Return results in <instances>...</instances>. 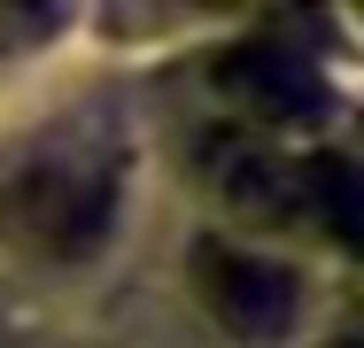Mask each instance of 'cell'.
<instances>
[{"instance_id": "6da1fadb", "label": "cell", "mask_w": 364, "mask_h": 348, "mask_svg": "<svg viewBox=\"0 0 364 348\" xmlns=\"http://www.w3.org/2000/svg\"><path fill=\"white\" fill-rule=\"evenodd\" d=\"M109 217H117V178L93 163H39V170L8 178V194H0V232L23 256H85V248H101Z\"/></svg>"}, {"instance_id": "7a4b0ae2", "label": "cell", "mask_w": 364, "mask_h": 348, "mask_svg": "<svg viewBox=\"0 0 364 348\" xmlns=\"http://www.w3.org/2000/svg\"><path fill=\"white\" fill-rule=\"evenodd\" d=\"M194 294L232 341H279L302 310V278L279 256H256V248H232V240L194 248Z\"/></svg>"}, {"instance_id": "3957f363", "label": "cell", "mask_w": 364, "mask_h": 348, "mask_svg": "<svg viewBox=\"0 0 364 348\" xmlns=\"http://www.w3.org/2000/svg\"><path fill=\"white\" fill-rule=\"evenodd\" d=\"M194 163H202L210 194L232 202V209H248V217H294L302 209V170L279 163L264 139L240 132V124H218V132L194 147Z\"/></svg>"}, {"instance_id": "277c9868", "label": "cell", "mask_w": 364, "mask_h": 348, "mask_svg": "<svg viewBox=\"0 0 364 348\" xmlns=\"http://www.w3.org/2000/svg\"><path fill=\"white\" fill-rule=\"evenodd\" d=\"M225 85H232V93H248V101H264L272 116L310 101L302 62H287V55H256V47H248V55H225Z\"/></svg>"}, {"instance_id": "5b68a950", "label": "cell", "mask_w": 364, "mask_h": 348, "mask_svg": "<svg viewBox=\"0 0 364 348\" xmlns=\"http://www.w3.org/2000/svg\"><path fill=\"white\" fill-rule=\"evenodd\" d=\"M333 348H341V341H333Z\"/></svg>"}]
</instances>
